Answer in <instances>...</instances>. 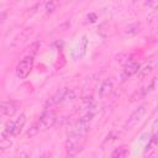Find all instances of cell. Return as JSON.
<instances>
[{"mask_svg": "<svg viewBox=\"0 0 158 158\" xmlns=\"http://www.w3.org/2000/svg\"><path fill=\"white\" fill-rule=\"evenodd\" d=\"M32 68H33V56L27 54V56H25L19 62V64L16 67V75H17V78H20V79L27 78L28 74L31 73Z\"/></svg>", "mask_w": 158, "mask_h": 158, "instance_id": "277c9868", "label": "cell"}, {"mask_svg": "<svg viewBox=\"0 0 158 158\" xmlns=\"http://www.w3.org/2000/svg\"><path fill=\"white\" fill-rule=\"evenodd\" d=\"M10 146H11L10 138H2V137H1V141H0V147H1V149L4 151V149H6V148H9Z\"/></svg>", "mask_w": 158, "mask_h": 158, "instance_id": "4fadbf2b", "label": "cell"}, {"mask_svg": "<svg viewBox=\"0 0 158 158\" xmlns=\"http://www.w3.org/2000/svg\"><path fill=\"white\" fill-rule=\"evenodd\" d=\"M139 70V64L136 60H130L122 69V78H128Z\"/></svg>", "mask_w": 158, "mask_h": 158, "instance_id": "ba28073f", "label": "cell"}, {"mask_svg": "<svg viewBox=\"0 0 158 158\" xmlns=\"http://www.w3.org/2000/svg\"><path fill=\"white\" fill-rule=\"evenodd\" d=\"M112 90H114V81H112V79H105L101 83L100 88H99V96L100 98H106V96H109L112 93Z\"/></svg>", "mask_w": 158, "mask_h": 158, "instance_id": "52a82bcc", "label": "cell"}, {"mask_svg": "<svg viewBox=\"0 0 158 158\" xmlns=\"http://www.w3.org/2000/svg\"><path fill=\"white\" fill-rule=\"evenodd\" d=\"M157 146H158V136L154 135V136H152L151 139L148 141V143H147V146H146V148H144V153H148V152L153 151Z\"/></svg>", "mask_w": 158, "mask_h": 158, "instance_id": "30bf717a", "label": "cell"}, {"mask_svg": "<svg viewBox=\"0 0 158 158\" xmlns=\"http://www.w3.org/2000/svg\"><path fill=\"white\" fill-rule=\"evenodd\" d=\"M5 16H6V11H5V10H2V12H1V16H0V20H1V22H4V21H5Z\"/></svg>", "mask_w": 158, "mask_h": 158, "instance_id": "9a60e30c", "label": "cell"}, {"mask_svg": "<svg viewBox=\"0 0 158 158\" xmlns=\"http://www.w3.org/2000/svg\"><path fill=\"white\" fill-rule=\"evenodd\" d=\"M20 104L17 101H14V100H10V101H2L1 102V115L2 116H7V117H11L15 115V112L17 111Z\"/></svg>", "mask_w": 158, "mask_h": 158, "instance_id": "5b68a950", "label": "cell"}, {"mask_svg": "<svg viewBox=\"0 0 158 158\" xmlns=\"http://www.w3.org/2000/svg\"><path fill=\"white\" fill-rule=\"evenodd\" d=\"M128 156V147L127 146H120L115 148L111 153V158H127Z\"/></svg>", "mask_w": 158, "mask_h": 158, "instance_id": "9c48e42d", "label": "cell"}, {"mask_svg": "<svg viewBox=\"0 0 158 158\" xmlns=\"http://www.w3.org/2000/svg\"><path fill=\"white\" fill-rule=\"evenodd\" d=\"M57 121V116H56V112L53 110H47L44 111L40 118L37 120V122H35L32 125V127L27 131V136H35L37 135L38 132L41 131H44L49 127H52Z\"/></svg>", "mask_w": 158, "mask_h": 158, "instance_id": "6da1fadb", "label": "cell"}, {"mask_svg": "<svg viewBox=\"0 0 158 158\" xmlns=\"http://www.w3.org/2000/svg\"><path fill=\"white\" fill-rule=\"evenodd\" d=\"M144 114H146V105H141V106H138V107L131 114V116L128 117V120H127V125H128V126H133V125H136L137 122L141 121V118L143 117Z\"/></svg>", "mask_w": 158, "mask_h": 158, "instance_id": "8992f818", "label": "cell"}, {"mask_svg": "<svg viewBox=\"0 0 158 158\" xmlns=\"http://www.w3.org/2000/svg\"><path fill=\"white\" fill-rule=\"evenodd\" d=\"M86 135H69L65 142V152L68 158H74L85 146Z\"/></svg>", "mask_w": 158, "mask_h": 158, "instance_id": "7a4b0ae2", "label": "cell"}, {"mask_svg": "<svg viewBox=\"0 0 158 158\" xmlns=\"http://www.w3.org/2000/svg\"><path fill=\"white\" fill-rule=\"evenodd\" d=\"M31 32H32V28H25V30L21 32V35H19V36L15 38L16 41H14V44H19V43L23 42V41L31 35Z\"/></svg>", "mask_w": 158, "mask_h": 158, "instance_id": "8fae6325", "label": "cell"}, {"mask_svg": "<svg viewBox=\"0 0 158 158\" xmlns=\"http://www.w3.org/2000/svg\"><path fill=\"white\" fill-rule=\"evenodd\" d=\"M58 6V2H54V1H51V2H47L46 4V10L49 12V11H53L56 10V7Z\"/></svg>", "mask_w": 158, "mask_h": 158, "instance_id": "5bb4252c", "label": "cell"}, {"mask_svg": "<svg viewBox=\"0 0 158 158\" xmlns=\"http://www.w3.org/2000/svg\"><path fill=\"white\" fill-rule=\"evenodd\" d=\"M25 122H26V115H25V114H21L16 120L10 121V122L5 126V128L2 130L1 137H2V138H10V137L17 136V135L21 132V130H22Z\"/></svg>", "mask_w": 158, "mask_h": 158, "instance_id": "3957f363", "label": "cell"}, {"mask_svg": "<svg viewBox=\"0 0 158 158\" xmlns=\"http://www.w3.org/2000/svg\"><path fill=\"white\" fill-rule=\"evenodd\" d=\"M152 69H153V65H152V64H147V65H144L142 69L138 70V72H139V78H144V77H147V75L152 72Z\"/></svg>", "mask_w": 158, "mask_h": 158, "instance_id": "7c38bea8", "label": "cell"}]
</instances>
